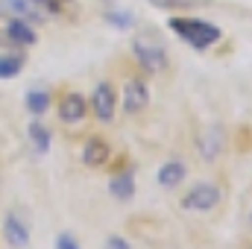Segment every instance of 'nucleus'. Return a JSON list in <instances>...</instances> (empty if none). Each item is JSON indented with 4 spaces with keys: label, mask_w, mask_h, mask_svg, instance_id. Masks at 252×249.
I'll list each match as a JSON object with an SVG mask.
<instances>
[{
    "label": "nucleus",
    "mask_w": 252,
    "mask_h": 249,
    "mask_svg": "<svg viewBox=\"0 0 252 249\" xmlns=\"http://www.w3.org/2000/svg\"><path fill=\"white\" fill-rule=\"evenodd\" d=\"M167 27L185 41L193 50H208L211 44L220 41V27H214L211 21H202V18H170Z\"/></svg>",
    "instance_id": "f257e3e1"
},
{
    "label": "nucleus",
    "mask_w": 252,
    "mask_h": 249,
    "mask_svg": "<svg viewBox=\"0 0 252 249\" xmlns=\"http://www.w3.org/2000/svg\"><path fill=\"white\" fill-rule=\"evenodd\" d=\"M64 0H3L0 12H12V18L24 21H47L62 15Z\"/></svg>",
    "instance_id": "f03ea898"
},
{
    "label": "nucleus",
    "mask_w": 252,
    "mask_h": 249,
    "mask_svg": "<svg viewBox=\"0 0 252 249\" xmlns=\"http://www.w3.org/2000/svg\"><path fill=\"white\" fill-rule=\"evenodd\" d=\"M132 53H135V59L138 64L147 70V73H158V70H164L167 67V50L156 41H144V38H138V41H132Z\"/></svg>",
    "instance_id": "7ed1b4c3"
},
{
    "label": "nucleus",
    "mask_w": 252,
    "mask_h": 249,
    "mask_svg": "<svg viewBox=\"0 0 252 249\" xmlns=\"http://www.w3.org/2000/svg\"><path fill=\"white\" fill-rule=\"evenodd\" d=\"M217 202H220V187L211 182H199L185 193L182 208L185 211H211V208H217Z\"/></svg>",
    "instance_id": "20e7f679"
},
{
    "label": "nucleus",
    "mask_w": 252,
    "mask_h": 249,
    "mask_svg": "<svg viewBox=\"0 0 252 249\" xmlns=\"http://www.w3.org/2000/svg\"><path fill=\"white\" fill-rule=\"evenodd\" d=\"M115 103H118V94H115V88H112L109 82H100V85L94 88V97H91V106H94V115H97V121L109 124V121L115 118Z\"/></svg>",
    "instance_id": "39448f33"
},
{
    "label": "nucleus",
    "mask_w": 252,
    "mask_h": 249,
    "mask_svg": "<svg viewBox=\"0 0 252 249\" xmlns=\"http://www.w3.org/2000/svg\"><path fill=\"white\" fill-rule=\"evenodd\" d=\"M147 103H150V88H147V82H144V79H129L126 88H124V109L129 115H135V112H141Z\"/></svg>",
    "instance_id": "423d86ee"
},
{
    "label": "nucleus",
    "mask_w": 252,
    "mask_h": 249,
    "mask_svg": "<svg viewBox=\"0 0 252 249\" xmlns=\"http://www.w3.org/2000/svg\"><path fill=\"white\" fill-rule=\"evenodd\" d=\"M59 118H62L64 124H79L85 118V97L76 94V91L64 94L62 103H59Z\"/></svg>",
    "instance_id": "0eeeda50"
},
{
    "label": "nucleus",
    "mask_w": 252,
    "mask_h": 249,
    "mask_svg": "<svg viewBox=\"0 0 252 249\" xmlns=\"http://www.w3.org/2000/svg\"><path fill=\"white\" fill-rule=\"evenodd\" d=\"M6 38H9L12 44L30 47V44H35V30H32L24 18H9V24H6Z\"/></svg>",
    "instance_id": "6e6552de"
},
{
    "label": "nucleus",
    "mask_w": 252,
    "mask_h": 249,
    "mask_svg": "<svg viewBox=\"0 0 252 249\" xmlns=\"http://www.w3.org/2000/svg\"><path fill=\"white\" fill-rule=\"evenodd\" d=\"M109 156H112V150H109V144H106L103 138H88L85 147H82V161H85L88 167H100V164H106Z\"/></svg>",
    "instance_id": "1a4fd4ad"
},
{
    "label": "nucleus",
    "mask_w": 252,
    "mask_h": 249,
    "mask_svg": "<svg viewBox=\"0 0 252 249\" xmlns=\"http://www.w3.org/2000/svg\"><path fill=\"white\" fill-rule=\"evenodd\" d=\"M3 238H6L9 247H15V249H24L30 244V232H27V226H24L15 214L6 217V223H3Z\"/></svg>",
    "instance_id": "9d476101"
},
{
    "label": "nucleus",
    "mask_w": 252,
    "mask_h": 249,
    "mask_svg": "<svg viewBox=\"0 0 252 249\" xmlns=\"http://www.w3.org/2000/svg\"><path fill=\"white\" fill-rule=\"evenodd\" d=\"M185 179V164L182 161H164L161 167H158V185L161 187H176L179 182Z\"/></svg>",
    "instance_id": "9b49d317"
},
{
    "label": "nucleus",
    "mask_w": 252,
    "mask_h": 249,
    "mask_svg": "<svg viewBox=\"0 0 252 249\" xmlns=\"http://www.w3.org/2000/svg\"><path fill=\"white\" fill-rule=\"evenodd\" d=\"M109 190L118 196V199H132V193H135V173L132 170H124V173H118L112 182H109Z\"/></svg>",
    "instance_id": "f8f14e48"
},
{
    "label": "nucleus",
    "mask_w": 252,
    "mask_h": 249,
    "mask_svg": "<svg viewBox=\"0 0 252 249\" xmlns=\"http://www.w3.org/2000/svg\"><path fill=\"white\" fill-rule=\"evenodd\" d=\"M21 67H24V53H3L0 56V79L18 76Z\"/></svg>",
    "instance_id": "ddd939ff"
},
{
    "label": "nucleus",
    "mask_w": 252,
    "mask_h": 249,
    "mask_svg": "<svg viewBox=\"0 0 252 249\" xmlns=\"http://www.w3.org/2000/svg\"><path fill=\"white\" fill-rule=\"evenodd\" d=\"M30 138H32V147H35L41 156L50 150V132H47V126L44 124H38V121L30 124Z\"/></svg>",
    "instance_id": "4468645a"
},
{
    "label": "nucleus",
    "mask_w": 252,
    "mask_h": 249,
    "mask_svg": "<svg viewBox=\"0 0 252 249\" xmlns=\"http://www.w3.org/2000/svg\"><path fill=\"white\" fill-rule=\"evenodd\" d=\"M47 106H50V94H47V91H30V94H27V109H30V115H44Z\"/></svg>",
    "instance_id": "2eb2a0df"
},
{
    "label": "nucleus",
    "mask_w": 252,
    "mask_h": 249,
    "mask_svg": "<svg viewBox=\"0 0 252 249\" xmlns=\"http://www.w3.org/2000/svg\"><path fill=\"white\" fill-rule=\"evenodd\" d=\"M217 147H220V129H214V132L205 138V158H214V156H217Z\"/></svg>",
    "instance_id": "dca6fc26"
},
{
    "label": "nucleus",
    "mask_w": 252,
    "mask_h": 249,
    "mask_svg": "<svg viewBox=\"0 0 252 249\" xmlns=\"http://www.w3.org/2000/svg\"><path fill=\"white\" fill-rule=\"evenodd\" d=\"M109 21L115 24V27H121V30H129L135 21H132V15H109Z\"/></svg>",
    "instance_id": "f3484780"
},
{
    "label": "nucleus",
    "mask_w": 252,
    "mask_h": 249,
    "mask_svg": "<svg viewBox=\"0 0 252 249\" xmlns=\"http://www.w3.org/2000/svg\"><path fill=\"white\" fill-rule=\"evenodd\" d=\"M56 249H79V244H76L70 235H59V238H56Z\"/></svg>",
    "instance_id": "a211bd4d"
},
{
    "label": "nucleus",
    "mask_w": 252,
    "mask_h": 249,
    "mask_svg": "<svg viewBox=\"0 0 252 249\" xmlns=\"http://www.w3.org/2000/svg\"><path fill=\"white\" fill-rule=\"evenodd\" d=\"M106 249H132V247L126 244L124 238H118V235H112V238L106 241Z\"/></svg>",
    "instance_id": "6ab92c4d"
},
{
    "label": "nucleus",
    "mask_w": 252,
    "mask_h": 249,
    "mask_svg": "<svg viewBox=\"0 0 252 249\" xmlns=\"http://www.w3.org/2000/svg\"><path fill=\"white\" fill-rule=\"evenodd\" d=\"M250 249H252V247H250Z\"/></svg>",
    "instance_id": "aec40b11"
}]
</instances>
